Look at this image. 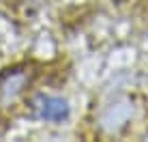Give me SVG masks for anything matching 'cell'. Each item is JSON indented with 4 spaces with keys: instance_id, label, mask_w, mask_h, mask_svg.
<instances>
[{
    "instance_id": "cell-2",
    "label": "cell",
    "mask_w": 148,
    "mask_h": 142,
    "mask_svg": "<svg viewBox=\"0 0 148 142\" xmlns=\"http://www.w3.org/2000/svg\"><path fill=\"white\" fill-rule=\"evenodd\" d=\"M135 112H137V105H135L133 99L118 97V99L110 101V103L101 110L99 127H101V131H105V134L116 136L135 119Z\"/></svg>"
},
{
    "instance_id": "cell-5",
    "label": "cell",
    "mask_w": 148,
    "mask_h": 142,
    "mask_svg": "<svg viewBox=\"0 0 148 142\" xmlns=\"http://www.w3.org/2000/svg\"><path fill=\"white\" fill-rule=\"evenodd\" d=\"M146 138H148V131H146Z\"/></svg>"
},
{
    "instance_id": "cell-4",
    "label": "cell",
    "mask_w": 148,
    "mask_h": 142,
    "mask_svg": "<svg viewBox=\"0 0 148 142\" xmlns=\"http://www.w3.org/2000/svg\"><path fill=\"white\" fill-rule=\"evenodd\" d=\"M19 2H22L24 7L28 9V11H37L41 4H43V0H19Z\"/></svg>"
},
{
    "instance_id": "cell-1",
    "label": "cell",
    "mask_w": 148,
    "mask_h": 142,
    "mask_svg": "<svg viewBox=\"0 0 148 142\" xmlns=\"http://www.w3.org/2000/svg\"><path fill=\"white\" fill-rule=\"evenodd\" d=\"M34 80V69L30 65H15L0 73V110L15 105Z\"/></svg>"
},
{
    "instance_id": "cell-3",
    "label": "cell",
    "mask_w": 148,
    "mask_h": 142,
    "mask_svg": "<svg viewBox=\"0 0 148 142\" xmlns=\"http://www.w3.org/2000/svg\"><path fill=\"white\" fill-rule=\"evenodd\" d=\"M30 112L34 119L45 121V123H64L71 116V105L64 97L41 93L30 101Z\"/></svg>"
}]
</instances>
